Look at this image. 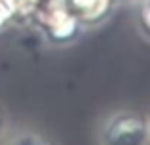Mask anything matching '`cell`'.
Listing matches in <instances>:
<instances>
[{"mask_svg": "<svg viewBox=\"0 0 150 145\" xmlns=\"http://www.w3.org/2000/svg\"><path fill=\"white\" fill-rule=\"evenodd\" d=\"M10 6H8L6 2H4V0H0V25H2L4 21H6L8 17H10Z\"/></svg>", "mask_w": 150, "mask_h": 145, "instance_id": "277c9868", "label": "cell"}, {"mask_svg": "<svg viewBox=\"0 0 150 145\" xmlns=\"http://www.w3.org/2000/svg\"><path fill=\"white\" fill-rule=\"evenodd\" d=\"M2 124H4V120H2V115H0V132H2Z\"/></svg>", "mask_w": 150, "mask_h": 145, "instance_id": "5b68a950", "label": "cell"}, {"mask_svg": "<svg viewBox=\"0 0 150 145\" xmlns=\"http://www.w3.org/2000/svg\"><path fill=\"white\" fill-rule=\"evenodd\" d=\"M139 29L143 31V34L150 40V0H144L143 6L139 8Z\"/></svg>", "mask_w": 150, "mask_h": 145, "instance_id": "7a4b0ae2", "label": "cell"}, {"mask_svg": "<svg viewBox=\"0 0 150 145\" xmlns=\"http://www.w3.org/2000/svg\"><path fill=\"white\" fill-rule=\"evenodd\" d=\"M150 124L137 113L122 111L112 115L103 128V141L110 145H139L148 141Z\"/></svg>", "mask_w": 150, "mask_h": 145, "instance_id": "6da1fadb", "label": "cell"}, {"mask_svg": "<svg viewBox=\"0 0 150 145\" xmlns=\"http://www.w3.org/2000/svg\"><path fill=\"white\" fill-rule=\"evenodd\" d=\"M99 2L101 0H70L72 8H76L78 11H84V14H88L89 10H93Z\"/></svg>", "mask_w": 150, "mask_h": 145, "instance_id": "3957f363", "label": "cell"}]
</instances>
